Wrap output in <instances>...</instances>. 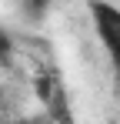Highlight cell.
<instances>
[{
	"label": "cell",
	"instance_id": "277c9868",
	"mask_svg": "<svg viewBox=\"0 0 120 124\" xmlns=\"http://www.w3.org/2000/svg\"><path fill=\"white\" fill-rule=\"evenodd\" d=\"M50 3H53V0H17L23 20H30V23L43 20V17H47V10H50Z\"/></svg>",
	"mask_w": 120,
	"mask_h": 124
},
{
	"label": "cell",
	"instance_id": "3957f363",
	"mask_svg": "<svg viewBox=\"0 0 120 124\" xmlns=\"http://www.w3.org/2000/svg\"><path fill=\"white\" fill-rule=\"evenodd\" d=\"M20 97L17 91L10 87L7 81H0V121H13V117H20Z\"/></svg>",
	"mask_w": 120,
	"mask_h": 124
},
{
	"label": "cell",
	"instance_id": "7a4b0ae2",
	"mask_svg": "<svg viewBox=\"0 0 120 124\" xmlns=\"http://www.w3.org/2000/svg\"><path fill=\"white\" fill-rule=\"evenodd\" d=\"M30 91L37 94V101L47 107L50 117H57V121H70L67 87H63V77L57 74V67H43V70H37V74H30Z\"/></svg>",
	"mask_w": 120,
	"mask_h": 124
},
{
	"label": "cell",
	"instance_id": "6da1fadb",
	"mask_svg": "<svg viewBox=\"0 0 120 124\" xmlns=\"http://www.w3.org/2000/svg\"><path fill=\"white\" fill-rule=\"evenodd\" d=\"M83 3H87V20L93 27V37L120 81V3L113 0H83Z\"/></svg>",
	"mask_w": 120,
	"mask_h": 124
}]
</instances>
